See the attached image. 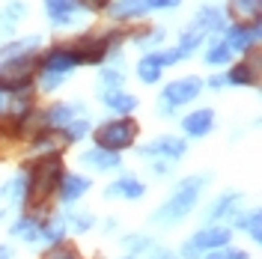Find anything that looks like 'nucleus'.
<instances>
[{
  "instance_id": "nucleus-28",
  "label": "nucleus",
  "mask_w": 262,
  "mask_h": 259,
  "mask_svg": "<svg viewBox=\"0 0 262 259\" xmlns=\"http://www.w3.org/2000/svg\"><path fill=\"white\" fill-rule=\"evenodd\" d=\"M200 45H203V33H196L194 27H191V30L182 33V39H179V54H182V57H191V54H194Z\"/></svg>"
},
{
  "instance_id": "nucleus-26",
  "label": "nucleus",
  "mask_w": 262,
  "mask_h": 259,
  "mask_svg": "<svg viewBox=\"0 0 262 259\" xmlns=\"http://www.w3.org/2000/svg\"><path fill=\"white\" fill-rule=\"evenodd\" d=\"M24 15V3H9V9L0 12V36H9L15 30V21Z\"/></svg>"
},
{
  "instance_id": "nucleus-43",
  "label": "nucleus",
  "mask_w": 262,
  "mask_h": 259,
  "mask_svg": "<svg viewBox=\"0 0 262 259\" xmlns=\"http://www.w3.org/2000/svg\"><path fill=\"white\" fill-rule=\"evenodd\" d=\"M0 259H12V250L6 244H0Z\"/></svg>"
},
{
  "instance_id": "nucleus-20",
  "label": "nucleus",
  "mask_w": 262,
  "mask_h": 259,
  "mask_svg": "<svg viewBox=\"0 0 262 259\" xmlns=\"http://www.w3.org/2000/svg\"><path fill=\"white\" fill-rule=\"evenodd\" d=\"M39 48V36H27V39H18L0 48V60H18V57H33Z\"/></svg>"
},
{
  "instance_id": "nucleus-45",
  "label": "nucleus",
  "mask_w": 262,
  "mask_h": 259,
  "mask_svg": "<svg viewBox=\"0 0 262 259\" xmlns=\"http://www.w3.org/2000/svg\"><path fill=\"white\" fill-rule=\"evenodd\" d=\"M152 259H161V256H152Z\"/></svg>"
},
{
  "instance_id": "nucleus-32",
  "label": "nucleus",
  "mask_w": 262,
  "mask_h": 259,
  "mask_svg": "<svg viewBox=\"0 0 262 259\" xmlns=\"http://www.w3.org/2000/svg\"><path fill=\"white\" fill-rule=\"evenodd\" d=\"M42 259H83V256L75 250V247H69V244H54Z\"/></svg>"
},
{
  "instance_id": "nucleus-16",
  "label": "nucleus",
  "mask_w": 262,
  "mask_h": 259,
  "mask_svg": "<svg viewBox=\"0 0 262 259\" xmlns=\"http://www.w3.org/2000/svg\"><path fill=\"white\" fill-rule=\"evenodd\" d=\"M81 164L83 167H93V170H116L119 167V152H107V149H98V146H93V149H86L81 155Z\"/></svg>"
},
{
  "instance_id": "nucleus-29",
  "label": "nucleus",
  "mask_w": 262,
  "mask_h": 259,
  "mask_svg": "<svg viewBox=\"0 0 262 259\" xmlns=\"http://www.w3.org/2000/svg\"><path fill=\"white\" fill-rule=\"evenodd\" d=\"M24 197H27V173H18L15 182H12L9 191H6V200H9V203H21Z\"/></svg>"
},
{
  "instance_id": "nucleus-25",
  "label": "nucleus",
  "mask_w": 262,
  "mask_h": 259,
  "mask_svg": "<svg viewBox=\"0 0 262 259\" xmlns=\"http://www.w3.org/2000/svg\"><path fill=\"white\" fill-rule=\"evenodd\" d=\"M12 235L21 239V242H39V224H36V218L24 214L21 221H15L12 224Z\"/></svg>"
},
{
  "instance_id": "nucleus-39",
  "label": "nucleus",
  "mask_w": 262,
  "mask_h": 259,
  "mask_svg": "<svg viewBox=\"0 0 262 259\" xmlns=\"http://www.w3.org/2000/svg\"><path fill=\"white\" fill-rule=\"evenodd\" d=\"M81 3V9H93V12H98V9H107L111 6V0H78Z\"/></svg>"
},
{
  "instance_id": "nucleus-27",
  "label": "nucleus",
  "mask_w": 262,
  "mask_h": 259,
  "mask_svg": "<svg viewBox=\"0 0 262 259\" xmlns=\"http://www.w3.org/2000/svg\"><path fill=\"white\" fill-rule=\"evenodd\" d=\"M229 57H232V51L227 48V42H212L209 45V51H206V63L209 66H227L229 63Z\"/></svg>"
},
{
  "instance_id": "nucleus-37",
  "label": "nucleus",
  "mask_w": 262,
  "mask_h": 259,
  "mask_svg": "<svg viewBox=\"0 0 262 259\" xmlns=\"http://www.w3.org/2000/svg\"><path fill=\"white\" fill-rule=\"evenodd\" d=\"M119 83H122V72L119 69H104L101 72V90L104 87H119Z\"/></svg>"
},
{
  "instance_id": "nucleus-11",
  "label": "nucleus",
  "mask_w": 262,
  "mask_h": 259,
  "mask_svg": "<svg viewBox=\"0 0 262 259\" xmlns=\"http://www.w3.org/2000/svg\"><path fill=\"white\" fill-rule=\"evenodd\" d=\"M45 12L54 27H69L75 21V12H81V3L78 0H45Z\"/></svg>"
},
{
  "instance_id": "nucleus-35",
  "label": "nucleus",
  "mask_w": 262,
  "mask_h": 259,
  "mask_svg": "<svg viewBox=\"0 0 262 259\" xmlns=\"http://www.w3.org/2000/svg\"><path fill=\"white\" fill-rule=\"evenodd\" d=\"M137 42H140V48H155V45H161L164 42V30L143 33V36H137Z\"/></svg>"
},
{
  "instance_id": "nucleus-1",
  "label": "nucleus",
  "mask_w": 262,
  "mask_h": 259,
  "mask_svg": "<svg viewBox=\"0 0 262 259\" xmlns=\"http://www.w3.org/2000/svg\"><path fill=\"white\" fill-rule=\"evenodd\" d=\"M209 179H212L209 173L182 179L179 185H176V191L167 197V203L152 214V224H158V227H173V224L185 221V218L194 211L196 200H200V194H203V188L209 185Z\"/></svg>"
},
{
  "instance_id": "nucleus-15",
  "label": "nucleus",
  "mask_w": 262,
  "mask_h": 259,
  "mask_svg": "<svg viewBox=\"0 0 262 259\" xmlns=\"http://www.w3.org/2000/svg\"><path fill=\"white\" fill-rule=\"evenodd\" d=\"M101 101L111 107V111H116V114L128 116L134 107H137V96H131V93H125V90H119V87H104L101 90Z\"/></svg>"
},
{
  "instance_id": "nucleus-23",
  "label": "nucleus",
  "mask_w": 262,
  "mask_h": 259,
  "mask_svg": "<svg viewBox=\"0 0 262 259\" xmlns=\"http://www.w3.org/2000/svg\"><path fill=\"white\" fill-rule=\"evenodd\" d=\"M143 12H146L143 0H116V3H111V15L116 21H122V18H140Z\"/></svg>"
},
{
  "instance_id": "nucleus-36",
  "label": "nucleus",
  "mask_w": 262,
  "mask_h": 259,
  "mask_svg": "<svg viewBox=\"0 0 262 259\" xmlns=\"http://www.w3.org/2000/svg\"><path fill=\"white\" fill-rule=\"evenodd\" d=\"M203 259H247L242 250H229V247H221V250H209Z\"/></svg>"
},
{
  "instance_id": "nucleus-6",
  "label": "nucleus",
  "mask_w": 262,
  "mask_h": 259,
  "mask_svg": "<svg viewBox=\"0 0 262 259\" xmlns=\"http://www.w3.org/2000/svg\"><path fill=\"white\" fill-rule=\"evenodd\" d=\"M229 244V229L227 227H209L200 229L196 235H191L185 247H182V256L185 259H200L206 250H221Z\"/></svg>"
},
{
  "instance_id": "nucleus-8",
  "label": "nucleus",
  "mask_w": 262,
  "mask_h": 259,
  "mask_svg": "<svg viewBox=\"0 0 262 259\" xmlns=\"http://www.w3.org/2000/svg\"><path fill=\"white\" fill-rule=\"evenodd\" d=\"M185 149H188V143H185V140H179V137H158L155 143L140 146L137 152H140L143 158H161V161H176V158H182V155H185Z\"/></svg>"
},
{
  "instance_id": "nucleus-40",
  "label": "nucleus",
  "mask_w": 262,
  "mask_h": 259,
  "mask_svg": "<svg viewBox=\"0 0 262 259\" xmlns=\"http://www.w3.org/2000/svg\"><path fill=\"white\" fill-rule=\"evenodd\" d=\"M152 170H155V176H167V173H170V161H155Z\"/></svg>"
},
{
  "instance_id": "nucleus-10",
  "label": "nucleus",
  "mask_w": 262,
  "mask_h": 259,
  "mask_svg": "<svg viewBox=\"0 0 262 259\" xmlns=\"http://www.w3.org/2000/svg\"><path fill=\"white\" fill-rule=\"evenodd\" d=\"M143 194H146V185L134 176H119L114 185H107V191H104L107 200H140Z\"/></svg>"
},
{
  "instance_id": "nucleus-30",
  "label": "nucleus",
  "mask_w": 262,
  "mask_h": 259,
  "mask_svg": "<svg viewBox=\"0 0 262 259\" xmlns=\"http://www.w3.org/2000/svg\"><path fill=\"white\" fill-rule=\"evenodd\" d=\"M69 227L75 229V232L93 229V214H90V211H72V214H69Z\"/></svg>"
},
{
  "instance_id": "nucleus-34",
  "label": "nucleus",
  "mask_w": 262,
  "mask_h": 259,
  "mask_svg": "<svg viewBox=\"0 0 262 259\" xmlns=\"http://www.w3.org/2000/svg\"><path fill=\"white\" fill-rule=\"evenodd\" d=\"M155 60H158V66H173V63H179V60H185L179 54V48H167V51H155Z\"/></svg>"
},
{
  "instance_id": "nucleus-21",
  "label": "nucleus",
  "mask_w": 262,
  "mask_h": 259,
  "mask_svg": "<svg viewBox=\"0 0 262 259\" xmlns=\"http://www.w3.org/2000/svg\"><path fill=\"white\" fill-rule=\"evenodd\" d=\"M63 235H66V218L63 214H54V218H48V221L39 227V239L48 242L51 247H54V244H63Z\"/></svg>"
},
{
  "instance_id": "nucleus-19",
  "label": "nucleus",
  "mask_w": 262,
  "mask_h": 259,
  "mask_svg": "<svg viewBox=\"0 0 262 259\" xmlns=\"http://www.w3.org/2000/svg\"><path fill=\"white\" fill-rule=\"evenodd\" d=\"M259 9H262V0H229V15L238 24L259 21Z\"/></svg>"
},
{
  "instance_id": "nucleus-31",
  "label": "nucleus",
  "mask_w": 262,
  "mask_h": 259,
  "mask_svg": "<svg viewBox=\"0 0 262 259\" xmlns=\"http://www.w3.org/2000/svg\"><path fill=\"white\" fill-rule=\"evenodd\" d=\"M86 131H90V119H72V122L63 128V134L69 137V143H72V140H81Z\"/></svg>"
},
{
  "instance_id": "nucleus-5",
  "label": "nucleus",
  "mask_w": 262,
  "mask_h": 259,
  "mask_svg": "<svg viewBox=\"0 0 262 259\" xmlns=\"http://www.w3.org/2000/svg\"><path fill=\"white\" fill-rule=\"evenodd\" d=\"M200 90H203V81L196 78V75H191V78H179V81L167 83L161 90V101H158V111H161L164 116L176 114L179 107H185L188 101H194L196 96H200Z\"/></svg>"
},
{
  "instance_id": "nucleus-13",
  "label": "nucleus",
  "mask_w": 262,
  "mask_h": 259,
  "mask_svg": "<svg viewBox=\"0 0 262 259\" xmlns=\"http://www.w3.org/2000/svg\"><path fill=\"white\" fill-rule=\"evenodd\" d=\"M182 128H185L188 137H206L214 128V111L212 107H200L194 114H188L182 119Z\"/></svg>"
},
{
  "instance_id": "nucleus-2",
  "label": "nucleus",
  "mask_w": 262,
  "mask_h": 259,
  "mask_svg": "<svg viewBox=\"0 0 262 259\" xmlns=\"http://www.w3.org/2000/svg\"><path fill=\"white\" fill-rule=\"evenodd\" d=\"M63 161L60 155H42L39 161L30 167V176H27V203L30 209H45L48 200L54 197V191L60 188V179H63Z\"/></svg>"
},
{
  "instance_id": "nucleus-38",
  "label": "nucleus",
  "mask_w": 262,
  "mask_h": 259,
  "mask_svg": "<svg viewBox=\"0 0 262 259\" xmlns=\"http://www.w3.org/2000/svg\"><path fill=\"white\" fill-rule=\"evenodd\" d=\"M146 3V12H152V9H176L182 0H143Z\"/></svg>"
},
{
  "instance_id": "nucleus-7",
  "label": "nucleus",
  "mask_w": 262,
  "mask_h": 259,
  "mask_svg": "<svg viewBox=\"0 0 262 259\" xmlns=\"http://www.w3.org/2000/svg\"><path fill=\"white\" fill-rule=\"evenodd\" d=\"M227 48L229 51H250V48H256V39H259V33H262V27H259V21H250V24H232V27H227Z\"/></svg>"
},
{
  "instance_id": "nucleus-3",
  "label": "nucleus",
  "mask_w": 262,
  "mask_h": 259,
  "mask_svg": "<svg viewBox=\"0 0 262 259\" xmlns=\"http://www.w3.org/2000/svg\"><path fill=\"white\" fill-rule=\"evenodd\" d=\"M39 69L36 57H18V60H0V93H21L30 90L33 75Z\"/></svg>"
},
{
  "instance_id": "nucleus-9",
  "label": "nucleus",
  "mask_w": 262,
  "mask_h": 259,
  "mask_svg": "<svg viewBox=\"0 0 262 259\" xmlns=\"http://www.w3.org/2000/svg\"><path fill=\"white\" fill-rule=\"evenodd\" d=\"M227 83H235V87H256V83H259V51L256 48L247 51V60L238 63L229 72Z\"/></svg>"
},
{
  "instance_id": "nucleus-18",
  "label": "nucleus",
  "mask_w": 262,
  "mask_h": 259,
  "mask_svg": "<svg viewBox=\"0 0 262 259\" xmlns=\"http://www.w3.org/2000/svg\"><path fill=\"white\" fill-rule=\"evenodd\" d=\"M57 191H60V200H63V203H75V200H81V197L90 191V179L78 176V173H75V176H63Z\"/></svg>"
},
{
  "instance_id": "nucleus-42",
  "label": "nucleus",
  "mask_w": 262,
  "mask_h": 259,
  "mask_svg": "<svg viewBox=\"0 0 262 259\" xmlns=\"http://www.w3.org/2000/svg\"><path fill=\"white\" fill-rule=\"evenodd\" d=\"M9 111V93H0V116Z\"/></svg>"
},
{
  "instance_id": "nucleus-12",
  "label": "nucleus",
  "mask_w": 262,
  "mask_h": 259,
  "mask_svg": "<svg viewBox=\"0 0 262 259\" xmlns=\"http://www.w3.org/2000/svg\"><path fill=\"white\" fill-rule=\"evenodd\" d=\"M78 114H86L83 111V104H75V101H69V104H54L45 111V128H66L72 119H78Z\"/></svg>"
},
{
  "instance_id": "nucleus-14",
  "label": "nucleus",
  "mask_w": 262,
  "mask_h": 259,
  "mask_svg": "<svg viewBox=\"0 0 262 259\" xmlns=\"http://www.w3.org/2000/svg\"><path fill=\"white\" fill-rule=\"evenodd\" d=\"M194 30L196 33H221V30H227V15L217 9V6H203L200 12H196L194 18Z\"/></svg>"
},
{
  "instance_id": "nucleus-33",
  "label": "nucleus",
  "mask_w": 262,
  "mask_h": 259,
  "mask_svg": "<svg viewBox=\"0 0 262 259\" xmlns=\"http://www.w3.org/2000/svg\"><path fill=\"white\" fill-rule=\"evenodd\" d=\"M39 78H42V90L45 93H54L57 87H63V81H66V75H60V72H36Z\"/></svg>"
},
{
  "instance_id": "nucleus-41",
  "label": "nucleus",
  "mask_w": 262,
  "mask_h": 259,
  "mask_svg": "<svg viewBox=\"0 0 262 259\" xmlns=\"http://www.w3.org/2000/svg\"><path fill=\"white\" fill-rule=\"evenodd\" d=\"M209 87H212V90H221V87H227V78H224V75H212V78H209Z\"/></svg>"
},
{
  "instance_id": "nucleus-4",
  "label": "nucleus",
  "mask_w": 262,
  "mask_h": 259,
  "mask_svg": "<svg viewBox=\"0 0 262 259\" xmlns=\"http://www.w3.org/2000/svg\"><path fill=\"white\" fill-rule=\"evenodd\" d=\"M137 131H140V125H137L134 119H128V116L111 119V122H104V125L96 128V146L98 149H107V152L128 149V146L137 140Z\"/></svg>"
},
{
  "instance_id": "nucleus-22",
  "label": "nucleus",
  "mask_w": 262,
  "mask_h": 259,
  "mask_svg": "<svg viewBox=\"0 0 262 259\" xmlns=\"http://www.w3.org/2000/svg\"><path fill=\"white\" fill-rule=\"evenodd\" d=\"M238 214V211H235ZM235 224H238V229H245L247 235H250V242H262V211L259 209H253V211H247V214H238L235 218Z\"/></svg>"
},
{
  "instance_id": "nucleus-17",
  "label": "nucleus",
  "mask_w": 262,
  "mask_h": 259,
  "mask_svg": "<svg viewBox=\"0 0 262 259\" xmlns=\"http://www.w3.org/2000/svg\"><path fill=\"white\" fill-rule=\"evenodd\" d=\"M242 203V194L238 191H229V194H221L214 200L212 206H209V214H206V221L214 224V221H221V218H229V214H235V206Z\"/></svg>"
},
{
  "instance_id": "nucleus-24",
  "label": "nucleus",
  "mask_w": 262,
  "mask_h": 259,
  "mask_svg": "<svg viewBox=\"0 0 262 259\" xmlns=\"http://www.w3.org/2000/svg\"><path fill=\"white\" fill-rule=\"evenodd\" d=\"M137 78L143 83H158L161 81V66L155 60V51L146 54V57H140V63H137Z\"/></svg>"
},
{
  "instance_id": "nucleus-44",
  "label": "nucleus",
  "mask_w": 262,
  "mask_h": 259,
  "mask_svg": "<svg viewBox=\"0 0 262 259\" xmlns=\"http://www.w3.org/2000/svg\"><path fill=\"white\" fill-rule=\"evenodd\" d=\"M125 259H134V253H128V256H125Z\"/></svg>"
}]
</instances>
